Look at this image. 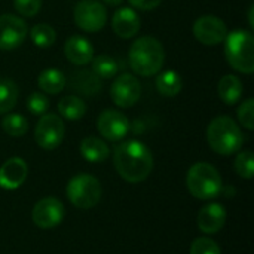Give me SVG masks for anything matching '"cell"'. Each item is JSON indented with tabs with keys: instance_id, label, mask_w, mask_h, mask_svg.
Here are the masks:
<instances>
[{
	"instance_id": "cell-24",
	"label": "cell",
	"mask_w": 254,
	"mask_h": 254,
	"mask_svg": "<svg viewBox=\"0 0 254 254\" xmlns=\"http://www.w3.org/2000/svg\"><path fill=\"white\" fill-rule=\"evenodd\" d=\"M18 101V86L12 79L0 77V115L10 112Z\"/></svg>"
},
{
	"instance_id": "cell-25",
	"label": "cell",
	"mask_w": 254,
	"mask_h": 254,
	"mask_svg": "<svg viewBox=\"0 0 254 254\" xmlns=\"http://www.w3.org/2000/svg\"><path fill=\"white\" fill-rule=\"evenodd\" d=\"M92 61V71L103 79H110L119 71V65L116 60L109 55H98L91 60Z\"/></svg>"
},
{
	"instance_id": "cell-15",
	"label": "cell",
	"mask_w": 254,
	"mask_h": 254,
	"mask_svg": "<svg viewBox=\"0 0 254 254\" xmlns=\"http://www.w3.org/2000/svg\"><path fill=\"white\" fill-rule=\"evenodd\" d=\"M112 28L116 36L122 39H131L140 30V16L131 7H121L113 13Z\"/></svg>"
},
{
	"instance_id": "cell-8",
	"label": "cell",
	"mask_w": 254,
	"mask_h": 254,
	"mask_svg": "<svg viewBox=\"0 0 254 254\" xmlns=\"http://www.w3.org/2000/svg\"><path fill=\"white\" fill-rule=\"evenodd\" d=\"M65 135V127L64 122L60 116L54 113L42 115L36 129H34V138L36 143L45 149V150H52L58 147Z\"/></svg>"
},
{
	"instance_id": "cell-16",
	"label": "cell",
	"mask_w": 254,
	"mask_h": 254,
	"mask_svg": "<svg viewBox=\"0 0 254 254\" xmlns=\"http://www.w3.org/2000/svg\"><path fill=\"white\" fill-rule=\"evenodd\" d=\"M65 57L76 65H85L94 58L92 43L83 36H71L67 39L64 46Z\"/></svg>"
},
{
	"instance_id": "cell-1",
	"label": "cell",
	"mask_w": 254,
	"mask_h": 254,
	"mask_svg": "<svg viewBox=\"0 0 254 254\" xmlns=\"http://www.w3.org/2000/svg\"><path fill=\"white\" fill-rule=\"evenodd\" d=\"M113 164L124 180L140 183L150 176L153 170V156L149 147L141 141L128 140L115 149Z\"/></svg>"
},
{
	"instance_id": "cell-13",
	"label": "cell",
	"mask_w": 254,
	"mask_h": 254,
	"mask_svg": "<svg viewBox=\"0 0 254 254\" xmlns=\"http://www.w3.org/2000/svg\"><path fill=\"white\" fill-rule=\"evenodd\" d=\"M64 216H65L64 205L55 198H43V199H40L34 205L33 213H31L34 225L39 226L40 229L55 228L57 225L61 223Z\"/></svg>"
},
{
	"instance_id": "cell-27",
	"label": "cell",
	"mask_w": 254,
	"mask_h": 254,
	"mask_svg": "<svg viewBox=\"0 0 254 254\" xmlns=\"http://www.w3.org/2000/svg\"><path fill=\"white\" fill-rule=\"evenodd\" d=\"M33 43L39 48H49L55 42V30L48 24H36L30 30Z\"/></svg>"
},
{
	"instance_id": "cell-5",
	"label": "cell",
	"mask_w": 254,
	"mask_h": 254,
	"mask_svg": "<svg viewBox=\"0 0 254 254\" xmlns=\"http://www.w3.org/2000/svg\"><path fill=\"white\" fill-rule=\"evenodd\" d=\"M189 192L198 199H213L222 192V177L219 171L207 162L192 165L186 176Z\"/></svg>"
},
{
	"instance_id": "cell-20",
	"label": "cell",
	"mask_w": 254,
	"mask_h": 254,
	"mask_svg": "<svg viewBox=\"0 0 254 254\" xmlns=\"http://www.w3.org/2000/svg\"><path fill=\"white\" fill-rule=\"evenodd\" d=\"M80 153L86 161L95 164V162L106 161L110 155V150L103 140L97 137H86L80 143Z\"/></svg>"
},
{
	"instance_id": "cell-6",
	"label": "cell",
	"mask_w": 254,
	"mask_h": 254,
	"mask_svg": "<svg viewBox=\"0 0 254 254\" xmlns=\"http://www.w3.org/2000/svg\"><path fill=\"white\" fill-rule=\"evenodd\" d=\"M67 196L70 202L77 208H94L101 199V185L94 176H74L67 185Z\"/></svg>"
},
{
	"instance_id": "cell-18",
	"label": "cell",
	"mask_w": 254,
	"mask_h": 254,
	"mask_svg": "<svg viewBox=\"0 0 254 254\" xmlns=\"http://www.w3.org/2000/svg\"><path fill=\"white\" fill-rule=\"evenodd\" d=\"M71 88L76 89L82 95H95L100 89V77L94 71L88 70H79L71 76Z\"/></svg>"
},
{
	"instance_id": "cell-31",
	"label": "cell",
	"mask_w": 254,
	"mask_h": 254,
	"mask_svg": "<svg viewBox=\"0 0 254 254\" xmlns=\"http://www.w3.org/2000/svg\"><path fill=\"white\" fill-rule=\"evenodd\" d=\"M190 254H222L220 247L210 238H198L190 246Z\"/></svg>"
},
{
	"instance_id": "cell-3",
	"label": "cell",
	"mask_w": 254,
	"mask_h": 254,
	"mask_svg": "<svg viewBox=\"0 0 254 254\" xmlns=\"http://www.w3.org/2000/svg\"><path fill=\"white\" fill-rule=\"evenodd\" d=\"M207 140L210 147L216 153L228 156L237 153L241 149L244 143V135L232 118L217 116L208 125Z\"/></svg>"
},
{
	"instance_id": "cell-7",
	"label": "cell",
	"mask_w": 254,
	"mask_h": 254,
	"mask_svg": "<svg viewBox=\"0 0 254 254\" xmlns=\"http://www.w3.org/2000/svg\"><path fill=\"white\" fill-rule=\"evenodd\" d=\"M73 16L77 27L88 33L100 31L107 22L106 7L97 0H80L74 6Z\"/></svg>"
},
{
	"instance_id": "cell-2",
	"label": "cell",
	"mask_w": 254,
	"mask_h": 254,
	"mask_svg": "<svg viewBox=\"0 0 254 254\" xmlns=\"http://www.w3.org/2000/svg\"><path fill=\"white\" fill-rule=\"evenodd\" d=\"M165 60L162 43L152 37L143 36L135 39L129 49V64L135 74L143 77L155 76L161 71Z\"/></svg>"
},
{
	"instance_id": "cell-19",
	"label": "cell",
	"mask_w": 254,
	"mask_h": 254,
	"mask_svg": "<svg viewBox=\"0 0 254 254\" xmlns=\"http://www.w3.org/2000/svg\"><path fill=\"white\" fill-rule=\"evenodd\" d=\"M217 92L223 103H226L229 106L237 104L243 94V83L237 76L226 74L220 79V82L217 85Z\"/></svg>"
},
{
	"instance_id": "cell-33",
	"label": "cell",
	"mask_w": 254,
	"mask_h": 254,
	"mask_svg": "<svg viewBox=\"0 0 254 254\" xmlns=\"http://www.w3.org/2000/svg\"><path fill=\"white\" fill-rule=\"evenodd\" d=\"M162 0H129V3L140 10H152L161 4Z\"/></svg>"
},
{
	"instance_id": "cell-9",
	"label": "cell",
	"mask_w": 254,
	"mask_h": 254,
	"mask_svg": "<svg viewBox=\"0 0 254 254\" xmlns=\"http://www.w3.org/2000/svg\"><path fill=\"white\" fill-rule=\"evenodd\" d=\"M141 95V85L138 79L129 73H124L112 85L110 97L118 107H132Z\"/></svg>"
},
{
	"instance_id": "cell-35",
	"label": "cell",
	"mask_w": 254,
	"mask_h": 254,
	"mask_svg": "<svg viewBox=\"0 0 254 254\" xmlns=\"http://www.w3.org/2000/svg\"><path fill=\"white\" fill-rule=\"evenodd\" d=\"M253 13H254V7H253V6H252V7L249 9V22H250V27H254Z\"/></svg>"
},
{
	"instance_id": "cell-11",
	"label": "cell",
	"mask_w": 254,
	"mask_h": 254,
	"mask_svg": "<svg viewBox=\"0 0 254 254\" xmlns=\"http://www.w3.org/2000/svg\"><path fill=\"white\" fill-rule=\"evenodd\" d=\"M193 36L204 45L214 46L222 43L228 36V27L226 24L213 15L201 16L193 24Z\"/></svg>"
},
{
	"instance_id": "cell-17",
	"label": "cell",
	"mask_w": 254,
	"mask_h": 254,
	"mask_svg": "<svg viewBox=\"0 0 254 254\" xmlns=\"http://www.w3.org/2000/svg\"><path fill=\"white\" fill-rule=\"evenodd\" d=\"M226 222V210L220 204L205 205L198 214V226L205 234L219 232Z\"/></svg>"
},
{
	"instance_id": "cell-14",
	"label": "cell",
	"mask_w": 254,
	"mask_h": 254,
	"mask_svg": "<svg viewBox=\"0 0 254 254\" xmlns=\"http://www.w3.org/2000/svg\"><path fill=\"white\" fill-rule=\"evenodd\" d=\"M28 174V167L21 158H10L0 167V186L4 189L19 188Z\"/></svg>"
},
{
	"instance_id": "cell-29",
	"label": "cell",
	"mask_w": 254,
	"mask_h": 254,
	"mask_svg": "<svg viewBox=\"0 0 254 254\" xmlns=\"http://www.w3.org/2000/svg\"><path fill=\"white\" fill-rule=\"evenodd\" d=\"M27 107L33 115L42 116L49 109V100L43 92H33L27 100Z\"/></svg>"
},
{
	"instance_id": "cell-32",
	"label": "cell",
	"mask_w": 254,
	"mask_h": 254,
	"mask_svg": "<svg viewBox=\"0 0 254 254\" xmlns=\"http://www.w3.org/2000/svg\"><path fill=\"white\" fill-rule=\"evenodd\" d=\"M16 12L22 16H36L42 7V0H13Z\"/></svg>"
},
{
	"instance_id": "cell-21",
	"label": "cell",
	"mask_w": 254,
	"mask_h": 254,
	"mask_svg": "<svg viewBox=\"0 0 254 254\" xmlns=\"http://www.w3.org/2000/svg\"><path fill=\"white\" fill-rule=\"evenodd\" d=\"M37 85L45 94H58L65 86V76L58 68H46L39 74Z\"/></svg>"
},
{
	"instance_id": "cell-22",
	"label": "cell",
	"mask_w": 254,
	"mask_h": 254,
	"mask_svg": "<svg viewBox=\"0 0 254 254\" xmlns=\"http://www.w3.org/2000/svg\"><path fill=\"white\" fill-rule=\"evenodd\" d=\"M58 112L63 118H65L68 121H79L86 113V104L82 98H79L76 95H67L60 100Z\"/></svg>"
},
{
	"instance_id": "cell-10",
	"label": "cell",
	"mask_w": 254,
	"mask_h": 254,
	"mask_svg": "<svg viewBox=\"0 0 254 254\" xmlns=\"http://www.w3.org/2000/svg\"><path fill=\"white\" fill-rule=\"evenodd\" d=\"M27 33L28 28L22 18L9 13L0 16V49H16L25 40Z\"/></svg>"
},
{
	"instance_id": "cell-23",
	"label": "cell",
	"mask_w": 254,
	"mask_h": 254,
	"mask_svg": "<svg viewBox=\"0 0 254 254\" xmlns=\"http://www.w3.org/2000/svg\"><path fill=\"white\" fill-rule=\"evenodd\" d=\"M182 86H183L182 77L174 70L162 71L156 77V89L164 97H176L182 91Z\"/></svg>"
},
{
	"instance_id": "cell-30",
	"label": "cell",
	"mask_w": 254,
	"mask_h": 254,
	"mask_svg": "<svg viewBox=\"0 0 254 254\" xmlns=\"http://www.w3.org/2000/svg\"><path fill=\"white\" fill-rule=\"evenodd\" d=\"M238 119L240 124L252 131L254 128V101L253 98L246 100L240 107H238Z\"/></svg>"
},
{
	"instance_id": "cell-28",
	"label": "cell",
	"mask_w": 254,
	"mask_h": 254,
	"mask_svg": "<svg viewBox=\"0 0 254 254\" xmlns=\"http://www.w3.org/2000/svg\"><path fill=\"white\" fill-rule=\"evenodd\" d=\"M235 170L243 179H252L254 176V156L250 150L238 153L235 159Z\"/></svg>"
},
{
	"instance_id": "cell-12",
	"label": "cell",
	"mask_w": 254,
	"mask_h": 254,
	"mask_svg": "<svg viewBox=\"0 0 254 254\" xmlns=\"http://www.w3.org/2000/svg\"><path fill=\"white\" fill-rule=\"evenodd\" d=\"M128 118L118 110H104L97 119L100 134L109 141H119L129 132Z\"/></svg>"
},
{
	"instance_id": "cell-4",
	"label": "cell",
	"mask_w": 254,
	"mask_h": 254,
	"mask_svg": "<svg viewBox=\"0 0 254 254\" xmlns=\"http://www.w3.org/2000/svg\"><path fill=\"white\" fill-rule=\"evenodd\" d=\"M225 55L232 68L240 73L254 71V39L247 30H234L225 39Z\"/></svg>"
},
{
	"instance_id": "cell-26",
	"label": "cell",
	"mask_w": 254,
	"mask_h": 254,
	"mask_svg": "<svg viewBox=\"0 0 254 254\" xmlns=\"http://www.w3.org/2000/svg\"><path fill=\"white\" fill-rule=\"evenodd\" d=\"M1 128L10 137H21L27 132L28 122L22 115L10 113V115H6L4 119L1 121Z\"/></svg>"
},
{
	"instance_id": "cell-34",
	"label": "cell",
	"mask_w": 254,
	"mask_h": 254,
	"mask_svg": "<svg viewBox=\"0 0 254 254\" xmlns=\"http://www.w3.org/2000/svg\"><path fill=\"white\" fill-rule=\"evenodd\" d=\"M107 6H119L124 0H103Z\"/></svg>"
}]
</instances>
